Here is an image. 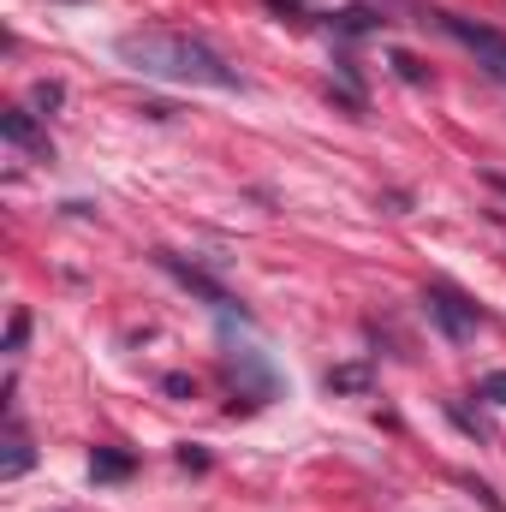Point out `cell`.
<instances>
[{
	"label": "cell",
	"instance_id": "cell-9",
	"mask_svg": "<svg viewBox=\"0 0 506 512\" xmlns=\"http://www.w3.org/2000/svg\"><path fill=\"white\" fill-rule=\"evenodd\" d=\"M328 387L334 393H370V370L364 364H340V370H328Z\"/></svg>",
	"mask_w": 506,
	"mask_h": 512
},
{
	"label": "cell",
	"instance_id": "cell-4",
	"mask_svg": "<svg viewBox=\"0 0 506 512\" xmlns=\"http://www.w3.org/2000/svg\"><path fill=\"white\" fill-rule=\"evenodd\" d=\"M155 262H161V268H167V274H173V280H179L185 292H197L203 304H215L221 316H233V310H239V304H233V292H227V286H215V280H209L203 268H191L185 256H173V251H155Z\"/></svg>",
	"mask_w": 506,
	"mask_h": 512
},
{
	"label": "cell",
	"instance_id": "cell-6",
	"mask_svg": "<svg viewBox=\"0 0 506 512\" xmlns=\"http://www.w3.org/2000/svg\"><path fill=\"white\" fill-rule=\"evenodd\" d=\"M30 465H36V447H30V435H24V423L6 411V453H0V477H6V483H18Z\"/></svg>",
	"mask_w": 506,
	"mask_h": 512
},
{
	"label": "cell",
	"instance_id": "cell-2",
	"mask_svg": "<svg viewBox=\"0 0 506 512\" xmlns=\"http://www.w3.org/2000/svg\"><path fill=\"white\" fill-rule=\"evenodd\" d=\"M429 18H435L459 48H471V54H477V66H483L489 78H501V84H506V36H501V30H489V24H477V18H465V12H453V6H435Z\"/></svg>",
	"mask_w": 506,
	"mask_h": 512
},
{
	"label": "cell",
	"instance_id": "cell-3",
	"mask_svg": "<svg viewBox=\"0 0 506 512\" xmlns=\"http://www.w3.org/2000/svg\"><path fill=\"white\" fill-rule=\"evenodd\" d=\"M423 304H429V316H435V328H441V334H447L453 346H465V340H471V334L483 328V310H477V304H471L465 292H453L447 280H435V286L423 292Z\"/></svg>",
	"mask_w": 506,
	"mask_h": 512
},
{
	"label": "cell",
	"instance_id": "cell-1",
	"mask_svg": "<svg viewBox=\"0 0 506 512\" xmlns=\"http://www.w3.org/2000/svg\"><path fill=\"white\" fill-rule=\"evenodd\" d=\"M120 60L143 78H161V84H197V90H239V72L203 42V36H185V30H126L120 36Z\"/></svg>",
	"mask_w": 506,
	"mask_h": 512
},
{
	"label": "cell",
	"instance_id": "cell-5",
	"mask_svg": "<svg viewBox=\"0 0 506 512\" xmlns=\"http://www.w3.org/2000/svg\"><path fill=\"white\" fill-rule=\"evenodd\" d=\"M0 137H6L12 149H24L30 161H54V143H48V131L36 126L30 108H6V114H0Z\"/></svg>",
	"mask_w": 506,
	"mask_h": 512
},
{
	"label": "cell",
	"instance_id": "cell-13",
	"mask_svg": "<svg viewBox=\"0 0 506 512\" xmlns=\"http://www.w3.org/2000/svg\"><path fill=\"white\" fill-rule=\"evenodd\" d=\"M393 66H399V78H405V84H423V66H417L411 54H393Z\"/></svg>",
	"mask_w": 506,
	"mask_h": 512
},
{
	"label": "cell",
	"instance_id": "cell-12",
	"mask_svg": "<svg viewBox=\"0 0 506 512\" xmlns=\"http://www.w3.org/2000/svg\"><path fill=\"white\" fill-rule=\"evenodd\" d=\"M30 102L48 114V108H60V102H66V90H60V84H36V90H30Z\"/></svg>",
	"mask_w": 506,
	"mask_h": 512
},
{
	"label": "cell",
	"instance_id": "cell-14",
	"mask_svg": "<svg viewBox=\"0 0 506 512\" xmlns=\"http://www.w3.org/2000/svg\"><path fill=\"white\" fill-rule=\"evenodd\" d=\"M179 465H185V471H203V465H209V453H203V447H179Z\"/></svg>",
	"mask_w": 506,
	"mask_h": 512
},
{
	"label": "cell",
	"instance_id": "cell-11",
	"mask_svg": "<svg viewBox=\"0 0 506 512\" xmlns=\"http://www.w3.org/2000/svg\"><path fill=\"white\" fill-rule=\"evenodd\" d=\"M477 399H489V405H506V370L483 376V382H477Z\"/></svg>",
	"mask_w": 506,
	"mask_h": 512
},
{
	"label": "cell",
	"instance_id": "cell-10",
	"mask_svg": "<svg viewBox=\"0 0 506 512\" xmlns=\"http://www.w3.org/2000/svg\"><path fill=\"white\" fill-rule=\"evenodd\" d=\"M24 340H30V316H24V310H12V322H6V352L18 358V352H24Z\"/></svg>",
	"mask_w": 506,
	"mask_h": 512
},
{
	"label": "cell",
	"instance_id": "cell-7",
	"mask_svg": "<svg viewBox=\"0 0 506 512\" xmlns=\"http://www.w3.org/2000/svg\"><path fill=\"white\" fill-rule=\"evenodd\" d=\"M131 471H137V459L120 453V447H96V459H90V477H96V483H120Z\"/></svg>",
	"mask_w": 506,
	"mask_h": 512
},
{
	"label": "cell",
	"instance_id": "cell-8",
	"mask_svg": "<svg viewBox=\"0 0 506 512\" xmlns=\"http://www.w3.org/2000/svg\"><path fill=\"white\" fill-rule=\"evenodd\" d=\"M328 24H334V30H340V36H370V30H381V24H387V18H376V12H370V6H346V12H334V18H328Z\"/></svg>",
	"mask_w": 506,
	"mask_h": 512
}]
</instances>
